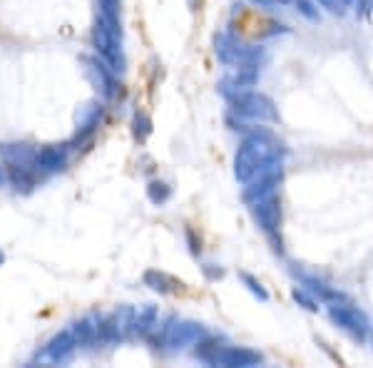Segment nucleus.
Masks as SVG:
<instances>
[{"instance_id": "20e7f679", "label": "nucleus", "mask_w": 373, "mask_h": 368, "mask_svg": "<svg viewBox=\"0 0 373 368\" xmlns=\"http://www.w3.org/2000/svg\"><path fill=\"white\" fill-rule=\"evenodd\" d=\"M371 10H373V0H359V13L361 15L371 13Z\"/></svg>"}, {"instance_id": "f03ea898", "label": "nucleus", "mask_w": 373, "mask_h": 368, "mask_svg": "<svg viewBox=\"0 0 373 368\" xmlns=\"http://www.w3.org/2000/svg\"><path fill=\"white\" fill-rule=\"evenodd\" d=\"M299 10L306 15V18H311V20L321 18V15H319V10H314V5H311L309 0H299Z\"/></svg>"}, {"instance_id": "f257e3e1", "label": "nucleus", "mask_w": 373, "mask_h": 368, "mask_svg": "<svg viewBox=\"0 0 373 368\" xmlns=\"http://www.w3.org/2000/svg\"><path fill=\"white\" fill-rule=\"evenodd\" d=\"M329 319L334 321L339 329L349 331L354 339H359V341L369 339V331H371L369 316H366L356 304H351L349 296L336 301V304H329Z\"/></svg>"}, {"instance_id": "7ed1b4c3", "label": "nucleus", "mask_w": 373, "mask_h": 368, "mask_svg": "<svg viewBox=\"0 0 373 368\" xmlns=\"http://www.w3.org/2000/svg\"><path fill=\"white\" fill-rule=\"evenodd\" d=\"M294 299H296V301H301V304H304V309H309V311H316V309H319V306H316L314 301L309 299V296L301 294V291H294Z\"/></svg>"}]
</instances>
